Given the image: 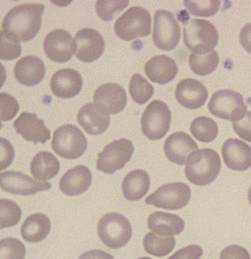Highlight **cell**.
<instances>
[{
	"instance_id": "obj_3",
	"label": "cell",
	"mask_w": 251,
	"mask_h": 259,
	"mask_svg": "<svg viewBox=\"0 0 251 259\" xmlns=\"http://www.w3.org/2000/svg\"><path fill=\"white\" fill-rule=\"evenodd\" d=\"M184 41L188 50L205 55L218 46L219 35L211 22L203 19H190L184 23Z\"/></svg>"
},
{
	"instance_id": "obj_31",
	"label": "cell",
	"mask_w": 251,
	"mask_h": 259,
	"mask_svg": "<svg viewBox=\"0 0 251 259\" xmlns=\"http://www.w3.org/2000/svg\"><path fill=\"white\" fill-rule=\"evenodd\" d=\"M190 132L197 140L209 143L214 140L219 135V125L210 117H199L192 121Z\"/></svg>"
},
{
	"instance_id": "obj_25",
	"label": "cell",
	"mask_w": 251,
	"mask_h": 259,
	"mask_svg": "<svg viewBox=\"0 0 251 259\" xmlns=\"http://www.w3.org/2000/svg\"><path fill=\"white\" fill-rule=\"evenodd\" d=\"M148 227L153 233L173 237L184 231L185 222L178 215L156 211L149 216Z\"/></svg>"
},
{
	"instance_id": "obj_5",
	"label": "cell",
	"mask_w": 251,
	"mask_h": 259,
	"mask_svg": "<svg viewBox=\"0 0 251 259\" xmlns=\"http://www.w3.org/2000/svg\"><path fill=\"white\" fill-rule=\"evenodd\" d=\"M88 141L78 126L68 124L54 132L52 149L57 155L68 160H75L83 155Z\"/></svg>"
},
{
	"instance_id": "obj_43",
	"label": "cell",
	"mask_w": 251,
	"mask_h": 259,
	"mask_svg": "<svg viewBox=\"0 0 251 259\" xmlns=\"http://www.w3.org/2000/svg\"><path fill=\"white\" fill-rule=\"evenodd\" d=\"M241 46L247 53L251 54V23L246 24L240 31Z\"/></svg>"
},
{
	"instance_id": "obj_7",
	"label": "cell",
	"mask_w": 251,
	"mask_h": 259,
	"mask_svg": "<svg viewBox=\"0 0 251 259\" xmlns=\"http://www.w3.org/2000/svg\"><path fill=\"white\" fill-rule=\"evenodd\" d=\"M208 110L216 117L236 122L246 114L247 107L242 94L236 91L222 90L212 94L208 104Z\"/></svg>"
},
{
	"instance_id": "obj_33",
	"label": "cell",
	"mask_w": 251,
	"mask_h": 259,
	"mask_svg": "<svg viewBox=\"0 0 251 259\" xmlns=\"http://www.w3.org/2000/svg\"><path fill=\"white\" fill-rule=\"evenodd\" d=\"M22 210L19 206L12 200H0V228L12 227L19 223Z\"/></svg>"
},
{
	"instance_id": "obj_29",
	"label": "cell",
	"mask_w": 251,
	"mask_h": 259,
	"mask_svg": "<svg viewBox=\"0 0 251 259\" xmlns=\"http://www.w3.org/2000/svg\"><path fill=\"white\" fill-rule=\"evenodd\" d=\"M176 240L172 237H160L153 232L147 234L143 240L144 250L156 257L166 256L173 251Z\"/></svg>"
},
{
	"instance_id": "obj_14",
	"label": "cell",
	"mask_w": 251,
	"mask_h": 259,
	"mask_svg": "<svg viewBox=\"0 0 251 259\" xmlns=\"http://www.w3.org/2000/svg\"><path fill=\"white\" fill-rule=\"evenodd\" d=\"M75 40L77 44L76 56L80 61L90 63L103 55L104 40L103 36L93 28H83L79 30Z\"/></svg>"
},
{
	"instance_id": "obj_15",
	"label": "cell",
	"mask_w": 251,
	"mask_h": 259,
	"mask_svg": "<svg viewBox=\"0 0 251 259\" xmlns=\"http://www.w3.org/2000/svg\"><path fill=\"white\" fill-rule=\"evenodd\" d=\"M93 100L94 104L109 115H115L124 109L127 103V95L121 84L106 83L97 89Z\"/></svg>"
},
{
	"instance_id": "obj_34",
	"label": "cell",
	"mask_w": 251,
	"mask_h": 259,
	"mask_svg": "<svg viewBox=\"0 0 251 259\" xmlns=\"http://www.w3.org/2000/svg\"><path fill=\"white\" fill-rule=\"evenodd\" d=\"M187 11L195 16L210 17L219 13L221 2L219 0H205V1H191L186 0L184 2Z\"/></svg>"
},
{
	"instance_id": "obj_16",
	"label": "cell",
	"mask_w": 251,
	"mask_h": 259,
	"mask_svg": "<svg viewBox=\"0 0 251 259\" xmlns=\"http://www.w3.org/2000/svg\"><path fill=\"white\" fill-rule=\"evenodd\" d=\"M178 103L185 108L195 110L203 106L208 99V91L200 81L187 78L180 81L175 91Z\"/></svg>"
},
{
	"instance_id": "obj_20",
	"label": "cell",
	"mask_w": 251,
	"mask_h": 259,
	"mask_svg": "<svg viewBox=\"0 0 251 259\" xmlns=\"http://www.w3.org/2000/svg\"><path fill=\"white\" fill-rule=\"evenodd\" d=\"M50 87L57 97L70 99L79 94L83 87V80L78 71L73 69H61L53 75Z\"/></svg>"
},
{
	"instance_id": "obj_42",
	"label": "cell",
	"mask_w": 251,
	"mask_h": 259,
	"mask_svg": "<svg viewBox=\"0 0 251 259\" xmlns=\"http://www.w3.org/2000/svg\"><path fill=\"white\" fill-rule=\"evenodd\" d=\"M219 259H250V255L244 247L230 245L221 252Z\"/></svg>"
},
{
	"instance_id": "obj_6",
	"label": "cell",
	"mask_w": 251,
	"mask_h": 259,
	"mask_svg": "<svg viewBox=\"0 0 251 259\" xmlns=\"http://www.w3.org/2000/svg\"><path fill=\"white\" fill-rule=\"evenodd\" d=\"M151 25V14L146 9L132 7L117 20L114 30L120 39L130 41L150 35Z\"/></svg>"
},
{
	"instance_id": "obj_41",
	"label": "cell",
	"mask_w": 251,
	"mask_h": 259,
	"mask_svg": "<svg viewBox=\"0 0 251 259\" xmlns=\"http://www.w3.org/2000/svg\"><path fill=\"white\" fill-rule=\"evenodd\" d=\"M0 145H1V153H0L1 170H5L13 162V158H14V149L12 144L3 137L0 139Z\"/></svg>"
},
{
	"instance_id": "obj_37",
	"label": "cell",
	"mask_w": 251,
	"mask_h": 259,
	"mask_svg": "<svg viewBox=\"0 0 251 259\" xmlns=\"http://www.w3.org/2000/svg\"><path fill=\"white\" fill-rule=\"evenodd\" d=\"M22 47L18 40L10 38L4 32H0V58L3 60H13L19 58Z\"/></svg>"
},
{
	"instance_id": "obj_24",
	"label": "cell",
	"mask_w": 251,
	"mask_h": 259,
	"mask_svg": "<svg viewBox=\"0 0 251 259\" xmlns=\"http://www.w3.org/2000/svg\"><path fill=\"white\" fill-rule=\"evenodd\" d=\"M179 68L175 60L165 56H156L145 65V72L149 79L156 84H165L176 77Z\"/></svg>"
},
{
	"instance_id": "obj_44",
	"label": "cell",
	"mask_w": 251,
	"mask_h": 259,
	"mask_svg": "<svg viewBox=\"0 0 251 259\" xmlns=\"http://www.w3.org/2000/svg\"><path fill=\"white\" fill-rule=\"evenodd\" d=\"M78 259H114V257L102 250H91L81 254Z\"/></svg>"
},
{
	"instance_id": "obj_26",
	"label": "cell",
	"mask_w": 251,
	"mask_h": 259,
	"mask_svg": "<svg viewBox=\"0 0 251 259\" xmlns=\"http://www.w3.org/2000/svg\"><path fill=\"white\" fill-rule=\"evenodd\" d=\"M51 230V222L44 213H34L26 218L21 227L23 239L29 243L45 240Z\"/></svg>"
},
{
	"instance_id": "obj_18",
	"label": "cell",
	"mask_w": 251,
	"mask_h": 259,
	"mask_svg": "<svg viewBox=\"0 0 251 259\" xmlns=\"http://www.w3.org/2000/svg\"><path fill=\"white\" fill-rule=\"evenodd\" d=\"M198 144L186 133L177 132L167 137L164 144V152L170 162L183 165L188 157L198 150Z\"/></svg>"
},
{
	"instance_id": "obj_28",
	"label": "cell",
	"mask_w": 251,
	"mask_h": 259,
	"mask_svg": "<svg viewBox=\"0 0 251 259\" xmlns=\"http://www.w3.org/2000/svg\"><path fill=\"white\" fill-rule=\"evenodd\" d=\"M60 162L56 156L48 151H41L33 158L30 172L35 180L46 182L58 175Z\"/></svg>"
},
{
	"instance_id": "obj_19",
	"label": "cell",
	"mask_w": 251,
	"mask_h": 259,
	"mask_svg": "<svg viewBox=\"0 0 251 259\" xmlns=\"http://www.w3.org/2000/svg\"><path fill=\"white\" fill-rule=\"evenodd\" d=\"M222 157L228 168L245 171L251 167V148L242 140L230 138L222 147Z\"/></svg>"
},
{
	"instance_id": "obj_11",
	"label": "cell",
	"mask_w": 251,
	"mask_h": 259,
	"mask_svg": "<svg viewBox=\"0 0 251 259\" xmlns=\"http://www.w3.org/2000/svg\"><path fill=\"white\" fill-rule=\"evenodd\" d=\"M134 145L128 139H119L109 144L97 159V169L104 174H114L123 169L134 153Z\"/></svg>"
},
{
	"instance_id": "obj_45",
	"label": "cell",
	"mask_w": 251,
	"mask_h": 259,
	"mask_svg": "<svg viewBox=\"0 0 251 259\" xmlns=\"http://www.w3.org/2000/svg\"><path fill=\"white\" fill-rule=\"evenodd\" d=\"M248 201H249V204H250L251 206V186L250 188H249V191H248Z\"/></svg>"
},
{
	"instance_id": "obj_10",
	"label": "cell",
	"mask_w": 251,
	"mask_h": 259,
	"mask_svg": "<svg viewBox=\"0 0 251 259\" xmlns=\"http://www.w3.org/2000/svg\"><path fill=\"white\" fill-rule=\"evenodd\" d=\"M181 26L173 13L159 10L155 13L153 40L163 51H171L179 45Z\"/></svg>"
},
{
	"instance_id": "obj_39",
	"label": "cell",
	"mask_w": 251,
	"mask_h": 259,
	"mask_svg": "<svg viewBox=\"0 0 251 259\" xmlns=\"http://www.w3.org/2000/svg\"><path fill=\"white\" fill-rule=\"evenodd\" d=\"M232 128L239 137L251 142V112H246L245 116L239 121L232 122Z\"/></svg>"
},
{
	"instance_id": "obj_38",
	"label": "cell",
	"mask_w": 251,
	"mask_h": 259,
	"mask_svg": "<svg viewBox=\"0 0 251 259\" xmlns=\"http://www.w3.org/2000/svg\"><path fill=\"white\" fill-rule=\"evenodd\" d=\"M19 111V104L16 99L7 93H0V117L2 121L13 119Z\"/></svg>"
},
{
	"instance_id": "obj_30",
	"label": "cell",
	"mask_w": 251,
	"mask_h": 259,
	"mask_svg": "<svg viewBox=\"0 0 251 259\" xmlns=\"http://www.w3.org/2000/svg\"><path fill=\"white\" fill-rule=\"evenodd\" d=\"M189 67L198 75H208L216 71L219 63V53L212 51L205 55L192 53L189 57Z\"/></svg>"
},
{
	"instance_id": "obj_13",
	"label": "cell",
	"mask_w": 251,
	"mask_h": 259,
	"mask_svg": "<svg viewBox=\"0 0 251 259\" xmlns=\"http://www.w3.org/2000/svg\"><path fill=\"white\" fill-rule=\"evenodd\" d=\"M44 50L46 57L57 63L69 61L77 51L76 40L64 29H55L45 37Z\"/></svg>"
},
{
	"instance_id": "obj_46",
	"label": "cell",
	"mask_w": 251,
	"mask_h": 259,
	"mask_svg": "<svg viewBox=\"0 0 251 259\" xmlns=\"http://www.w3.org/2000/svg\"><path fill=\"white\" fill-rule=\"evenodd\" d=\"M138 259H153V258H151V257H140V258H138Z\"/></svg>"
},
{
	"instance_id": "obj_40",
	"label": "cell",
	"mask_w": 251,
	"mask_h": 259,
	"mask_svg": "<svg viewBox=\"0 0 251 259\" xmlns=\"http://www.w3.org/2000/svg\"><path fill=\"white\" fill-rule=\"evenodd\" d=\"M203 250L201 247L192 244L178 250L167 259H200Z\"/></svg>"
},
{
	"instance_id": "obj_21",
	"label": "cell",
	"mask_w": 251,
	"mask_h": 259,
	"mask_svg": "<svg viewBox=\"0 0 251 259\" xmlns=\"http://www.w3.org/2000/svg\"><path fill=\"white\" fill-rule=\"evenodd\" d=\"M78 122L90 136L103 134L110 126V115L96 104H85L79 110Z\"/></svg>"
},
{
	"instance_id": "obj_17",
	"label": "cell",
	"mask_w": 251,
	"mask_h": 259,
	"mask_svg": "<svg viewBox=\"0 0 251 259\" xmlns=\"http://www.w3.org/2000/svg\"><path fill=\"white\" fill-rule=\"evenodd\" d=\"M13 127L25 140L35 144H45L51 137V133L44 120L32 113H22L14 121Z\"/></svg>"
},
{
	"instance_id": "obj_22",
	"label": "cell",
	"mask_w": 251,
	"mask_h": 259,
	"mask_svg": "<svg viewBox=\"0 0 251 259\" xmlns=\"http://www.w3.org/2000/svg\"><path fill=\"white\" fill-rule=\"evenodd\" d=\"M92 182V174L85 165L68 170L59 182L60 191L68 196H77L87 192Z\"/></svg>"
},
{
	"instance_id": "obj_35",
	"label": "cell",
	"mask_w": 251,
	"mask_h": 259,
	"mask_svg": "<svg viewBox=\"0 0 251 259\" xmlns=\"http://www.w3.org/2000/svg\"><path fill=\"white\" fill-rule=\"evenodd\" d=\"M1 259H25L26 247L17 239L7 238L0 241Z\"/></svg>"
},
{
	"instance_id": "obj_36",
	"label": "cell",
	"mask_w": 251,
	"mask_h": 259,
	"mask_svg": "<svg viewBox=\"0 0 251 259\" xmlns=\"http://www.w3.org/2000/svg\"><path fill=\"white\" fill-rule=\"evenodd\" d=\"M129 5V1H109V0H99L96 2V12L98 16L105 22H109L114 18L119 12L123 11Z\"/></svg>"
},
{
	"instance_id": "obj_8",
	"label": "cell",
	"mask_w": 251,
	"mask_h": 259,
	"mask_svg": "<svg viewBox=\"0 0 251 259\" xmlns=\"http://www.w3.org/2000/svg\"><path fill=\"white\" fill-rule=\"evenodd\" d=\"M191 199V189L184 182H172L163 185L147 196V205L167 210H177L187 207Z\"/></svg>"
},
{
	"instance_id": "obj_12",
	"label": "cell",
	"mask_w": 251,
	"mask_h": 259,
	"mask_svg": "<svg viewBox=\"0 0 251 259\" xmlns=\"http://www.w3.org/2000/svg\"><path fill=\"white\" fill-rule=\"evenodd\" d=\"M0 187L7 193L19 195H33L51 189V183L39 182L16 171H6L0 174Z\"/></svg>"
},
{
	"instance_id": "obj_23",
	"label": "cell",
	"mask_w": 251,
	"mask_h": 259,
	"mask_svg": "<svg viewBox=\"0 0 251 259\" xmlns=\"http://www.w3.org/2000/svg\"><path fill=\"white\" fill-rule=\"evenodd\" d=\"M14 75L20 84L26 87L36 85L45 77V63L34 56L22 58L14 66Z\"/></svg>"
},
{
	"instance_id": "obj_9",
	"label": "cell",
	"mask_w": 251,
	"mask_h": 259,
	"mask_svg": "<svg viewBox=\"0 0 251 259\" xmlns=\"http://www.w3.org/2000/svg\"><path fill=\"white\" fill-rule=\"evenodd\" d=\"M170 121L171 112L166 103L155 100L149 104L142 115V133L151 140H160L167 135Z\"/></svg>"
},
{
	"instance_id": "obj_1",
	"label": "cell",
	"mask_w": 251,
	"mask_h": 259,
	"mask_svg": "<svg viewBox=\"0 0 251 259\" xmlns=\"http://www.w3.org/2000/svg\"><path fill=\"white\" fill-rule=\"evenodd\" d=\"M43 4L26 3L13 7L2 21V32L10 38L26 42L36 37L42 26Z\"/></svg>"
},
{
	"instance_id": "obj_2",
	"label": "cell",
	"mask_w": 251,
	"mask_h": 259,
	"mask_svg": "<svg viewBox=\"0 0 251 259\" xmlns=\"http://www.w3.org/2000/svg\"><path fill=\"white\" fill-rule=\"evenodd\" d=\"M221 161L219 153L211 149H198L188 157L185 174L194 185L205 186L219 176Z\"/></svg>"
},
{
	"instance_id": "obj_27",
	"label": "cell",
	"mask_w": 251,
	"mask_h": 259,
	"mask_svg": "<svg viewBox=\"0 0 251 259\" xmlns=\"http://www.w3.org/2000/svg\"><path fill=\"white\" fill-rule=\"evenodd\" d=\"M150 177L148 173L141 169L134 170L123 179V194L129 201L142 199L150 188Z\"/></svg>"
},
{
	"instance_id": "obj_4",
	"label": "cell",
	"mask_w": 251,
	"mask_h": 259,
	"mask_svg": "<svg viewBox=\"0 0 251 259\" xmlns=\"http://www.w3.org/2000/svg\"><path fill=\"white\" fill-rule=\"evenodd\" d=\"M97 233L104 245L111 249L125 246L132 238V226L122 214L110 212L103 215L97 225Z\"/></svg>"
},
{
	"instance_id": "obj_32",
	"label": "cell",
	"mask_w": 251,
	"mask_h": 259,
	"mask_svg": "<svg viewBox=\"0 0 251 259\" xmlns=\"http://www.w3.org/2000/svg\"><path fill=\"white\" fill-rule=\"evenodd\" d=\"M129 91L132 99L136 104H146L153 97L155 89L149 83L146 78L143 77L140 74H134L129 84Z\"/></svg>"
}]
</instances>
